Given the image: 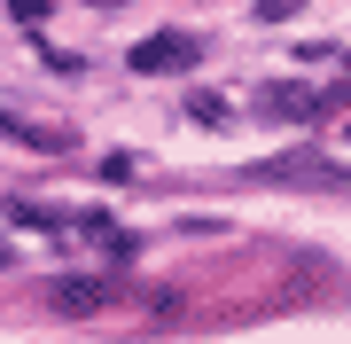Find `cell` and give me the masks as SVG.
Returning <instances> with one entry per match:
<instances>
[{
    "label": "cell",
    "instance_id": "obj_6",
    "mask_svg": "<svg viewBox=\"0 0 351 344\" xmlns=\"http://www.w3.org/2000/svg\"><path fill=\"white\" fill-rule=\"evenodd\" d=\"M258 8H265V16H297L304 0H258Z\"/></svg>",
    "mask_w": 351,
    "mask_h": 344
},
{
    "label": "cell",
    "instance_id": "obj_2",
    "mask_svg": "<svg viewBox=\"0 0 351 344\" xmlns=\"http://www.w3.org/2000/svg\"><path fill=\"white\" fill-rule=\"evenodd\" d=\"M188 63H195V39H188V32H156V39H141V47H133V71H141V78L188 71Z\"/></svg>",
    "mask_w": 351,
    "mask_h": 344
},
{
    "label": "cell",
    "instance_id": "obj_1",
    "mask_svg": "<svg viewBox=\"0 0 351 344\" xmlns=\"http://www.w3.org/2000/svg\"><path fill=\"white\" fill-rule=\"evenodd\" d=\"M258 180H281V188H351V172L343 165H328V157H265L258 165Z\"/></svg>",
    "mask_w": 351,
    "mask_h": 344
},
{
    "label": "cell",
    "instance_id": "obj_5",
    "mask_svg": "<svg viewBox=\"0 0 351 344\" xmlns=\"http://www.w3.org/2000/svg\"><path fill=\"white\" fill-rule=\"evenodd\" d=\"M47 8H55V0H8V16H16V24H47Z\"/></svg>",
    "mask_w": 351,
    "mask_h": 344
},
{
    "label": "cell",
    "instance_id": "obj_4",
    "mask_svg": "<svg viewBox=\"0 0 351 344\" xmlns=\"http://www.w3.org/2000/svg\"><path fill=\"white\" fill-rule=\"evenodd\" d=\"M265 110H274V117H320V94H297V87H265Z\"/></svg>",
    "mask_w": 351,
    "mask_h": 344
},
{
    "label": "cell",
    "instance_id": "obj_7",
    "mask_svg": "<svg viewBox=\"0 0 351 344\" xmlns=\"http://www.w3.org/2000/svg\"><path fill=\"white\" fill-rule=\"evenodd\" d=\"M94 8H125V0H94Z\"/></svg>",
    "mask_w": 351,
    "mask_h": 344
},
{
    "label": "cell",
    "instance_id": "obj_3",
    "mask_svg": "<svg viewBox=\"0 0 351 344\" xmlns=\"http://www.w3.org/2000/svg\"><path fill=\"white\" fill-rule=\"evenodd\" d=\"M110 282H86V274H78V282H55V313H101V306H110Z\"/></svg>",
    "mask_w": 351,
    "mask_h": 344
}]
</instances>
